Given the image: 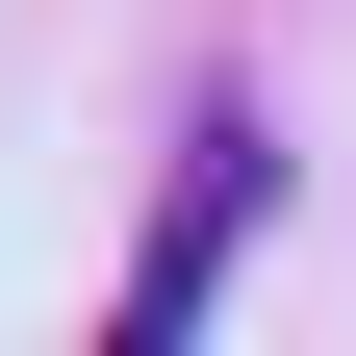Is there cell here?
Listing matches in <instances>:
<instances>
[{"label": "cell", "instance_id": "1", "mask_svg": "<svg viewBox=\"0 0 356 356\" xmlns=\"http://www.w3.org/2000/svg\"><path fill=\"white\" fill-rule=\"evenodd\" d=\"M254 204H280V153H254V102H204V127H178V204H153V254H127V305H102V356H204V305H229Z\"/></svg>", "mask_w": 356, "mask_h": 356}]
</instances>
